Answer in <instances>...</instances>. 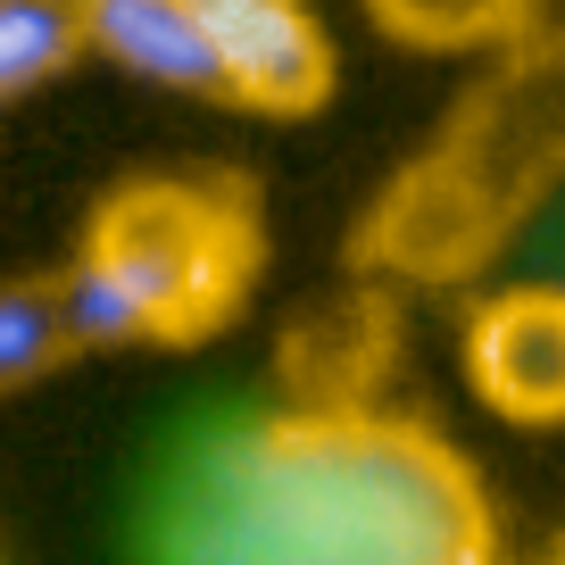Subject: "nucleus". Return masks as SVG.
<instances>
[{
  "mask_svg": "<svg viewBox=\"0 0 565 565\" xmlns=\"http://www.w3.org/2000/svg\"><path fill=\"white\" fill-rule=\"evenodd\" d=\"M150 565H508V524L433 416L275 399L183 458Z\"/></svg>",
  "mask_w": 565,
  "mask_h": 565,
  "instance_id": "f257e3e1",
  "label": "nucleus"
},
{
  "mask_svg": "<svg viewBox=\"0 0 565 565\" xmlns=\"http://www.w3.org/2000/svg\"><path fill=\"white\" fill-rule=\"evenodd\" d=\"M565 192V18L548 9L366 200L350 266L366 282H466Z\"/></svg>",
  "mask_w": 565,
  "mask_h": 565,
  "instance_id": "f03ea898",
  "label": "nucleus"
},
{
  "mask_svg": "<svg viewBox=\"0 0 565 565\" xmlns=\"http://www.w3.org/2000/svg\"><path fill=\"white\" fill-rule=\"evenodd\" d=\"M266 275V209L225 167H150L117 175L84 209L58 291L84 358L200 350L233 333Z\"/></svg>",
  "mask_w": 565,
  "mask_h": 565,
  "instance_id": "7ed1b4c3",
  "label": "nucleus"
},
{
  "mask_svg": "<svg viewBox=\"0 0 565 565\" xmlns=\"http://www.w3.org/2000/svg\"><path fill=\"white\" fill-rule=\"evenodd\" d=\"M458 374L508 433H565V282H499L458 324Z\"/></svg>",
  "mask_w": 565,
  "mask_h": 565,
  "instance_id": "20e7f679",
  "label": "nucleus"
},
{
  "mask_svg": "<svg viewBox=\"0 0 565 565\" xmlns=\"http://www.w3.org/2000/svg\"><path fill=\"white\" fill-rule=\"evenodd\" d=\"M225 75V108L300 125L341 92V51L317 0H192Z\"/></svg>",
  "mask_w": 565,
  "mask_h": 565,
  "instance_id": "39448f33",
  "label": "nucleus"
},
{
  "mask_svg": "<svg viewBox=\"0 0 565 565\" xmlns=\"http://www.w3.org/2000/svg\"><path fill=\"white\" fill-rule=\"evenodd\" d=\"M84 58H108L117 75L150 92H183V100H225L216 51L200 34L192 0H84Z\"/></svg>",
  "mask_w": 565,
  "mask_h": 565,
  "instance_id": "423d86ee",
  "label": "nucleus"
},
{
  "mask_svg": "<svg viewBox=\"0 0 565 565\" xmlns=\"http://www.w3.org/2000/svg\"><path fill=\"white\" fill-rule=\"evenodd\" d=\"M383 366H391V291L383 282L350 291V300L324 308V317L308 308V317L291 324V341H282V383H291V399H317V407L374 399Z\"/></svg>",
  "mask_w": 565,
  "mask_h": 565,
  "instance_id": "0eeeda50",
  "label": "nucleus"
},
{
  "mask_svg": "<svg viewBox=\"0 0 565 565\" xmlns=\"http://www.w3.org/2000/svg\"><path fill=\"white\" fill-rule=\"evenodd\" d=\"M358 18L407 58H499L548 18V0H358Z\"/></svg>",
  "mask_w": 565,
  "mask_h": 565,
  "instance_id": "6e6552de",
  "label": "nucleus"
},
{
  "mask_svg": "<svg viewBox=\"0 0 565 565\" xmlns=\"http://www.w3.org/2000/svg\"><path fill=\"white\" fill-rule=\"evenodd\" d=\"M75 324H67V291H58V266L34 275H0V407L42 391L51 374L75 366Z\"/></svg>",
  "mask_w": 565,
  "mask_h": 565,
  "instance_id": "1a4fd4ad",
  "label": "nucleus"
},
{
  "mask_svg": "<svg viewBox=\"0 0 565 565\" xmlns=\"http://www.w3.org/2000/svg\"><path fill=\"white\" fill-rule=\"evenodd\" d=\"M84 67V18L67 0H0V108Z\"/></svg>",
  "mask_w": 565,
  "mask_h": 565,
  "instance_id": "9d476101",
  "label": "nucleus"
},
{
  "mask_svg": "<svg viewBox=\"0 0 565 565\" xmlns=\"http://www.w3.org/2000/svg\"><path fill=\"white\" fill-rule=\"evenodd\" d=\"M548 565H565V541H557V548H548Z\"/></svg>",
  "mask_w": 565,
  "mask_h": 565,
  "instance_id": "9b49d317",
  "label": "nucleus"
},
{
  "mask_svg": "<svg viewBox=\"0 0 565 565\" xmlns=\"http://www.w3.org/2000/svg\"><path fill=\"white\" fill-rule=\"evenodd\" d=\"M67 9H84V0H67Z\"/></svg>",
  "mask_w": 565,
  "mask_h": 565,
  "instance_id": "f8f14e48",
  "label": "nucleus"
}]
</instances>
